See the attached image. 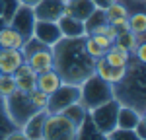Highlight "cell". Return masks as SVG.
<instances>
[{"label": "cell", "mask_w": 146, "mask_h": 140, "mask_svg": "<svg viewBox=\"0 0 146 140\" xmlns=\"http://www.w3.org/2000/svg\"><path fill=\"white\" fill-rule=\"evenodd\" d=\"M53 49V70L60 76L64 84L80 86L90 78L96 68V58H92L84 49V37L68 39L62 37Z\"/></svg>", "instance_id": "obj_1"}, {"label": "cell", "mask_w": 146, "mask_h": 140, "mask_svg": "<svg viewBox=\"0 0 146 140\" xmlns=\"http://www.w3.org/2000/svg\"><path fill=\"white\" fill-rule=\"evenodd\" d=\"M113 99L119 105L135 107L146 115V64L131 57L127 72L117 84H113Z\"/></svg>", "instance_id": "obj_2"}, {"label": "cell", "mask_w": 146, "mask_h": 140, "mask_svg": "<svg viewBox=\"0 0 146 140\" xmlns=\"http://www.w3.org/2000/svg\"><path fill=\"white\" fill-rule=\"evenodd\" d=\"M111 99H113V84L101 80L100 76L92 74L90 78H86L80 84V101L78 103L86 111H92V109L107 103Z\"/></svg>", "instance_id": "obj_3"}, {"label": "cell", "mask_w": 146, "mask_h": 140, "mask_svg": "<svg viewBox=\"0 0 146 140\" xmlns=\"http://www.w3.org/2000/svg\"><path fill=\"white\" fill-rule=\"evenodd\" d=\"M78 127L62 113H47L43 140H74Z\"/></svg>", "instance_id": "obj_4"}, {"label": "cell", "mask_w": 146, "mask_h": 140, "mask_svg": "<svg viewBox=\"0 0 146 140\" xmlns=\"http://www.w3.org/2000/svg\"><path fill=\"white\" fill-rule=\"evenodd\" d=\"M4 105H6V113L10 117V121L18 128H22L23 123L33 115V113H37L33 103L29 101V95L20 92V90H16L10 97H6L4 99Z\"/></svg>", "instance_id": "obj_5"}, {"label": "cell", "mask_w": 146, "mask_h": 140, "mask_svg": "<svg viewBox=\"0 0 146 140\" xmlns=\"http://www.w3.org/2000/svg\"><path fill=\"white\" fill-rule=\"evenodd\" d=\"M119 107H121L119 101L111 99V101L88 111L90 121L94 123V127L98 128L101 134H109L113 128H117V111H119Z\"/></svg>", "instance_id": "obj_6"}, {"label": "cell", "mask_w": 146, "mask_h": 140, "mask_svg": "<svg viewBox=\"0 0 146 140\" xmlns=\"http://www.w3.org/2000/svg\"><path fill=\"white\" fill-rule=\"evenodd\" d=\"M80 101V86L74 84H60L55 92L49 95V103H47V113H62L66 107L72 103Z\"/></svg>", "instance_id": "obj_7"}, {"label": "cell", "mask_w": 146, "mask_h": 140, "mask_svg": "<svg viewBox=\"0 0 146 140\" xmlns=\"http://www.w3.org/2000/svg\"><path fill=\"white\" fill-rule=\"evenodd\" d=\"M10 25L22 35L23 39L27 41L31 35H33V25H35V16H33V8L29 6H18V10L14 12L10 20Z\"/></svg>", "instance_id": "obj_8"}, {"label": "cell", "mask_w": 146, "mask_h": 140, "mask_svg": "<svg viewBox=\"0 0 146 140\" xmlns=\"http://www.w3.org/2000/svg\"><path fill=\"white\" fill-rule=\"evenodd\" d=\"M64 0H39L33 6V16L43 22H58V18L64 16Z\"/></svg>", "instance_id": "obj_9"}, {"label": "cell", "mask_w": 146, "mask_h": 140, "mask_svg": "<svg viewBox=\"0 0 146 140\" xmlns=\"http://www.w3.org/2000/svg\"><path fill=\"white\" fill-rule=\"evenodd\" d=\"M33 37L39 39V41H41L43 45H47V47H53L55 43H58V41L62 39L56 22H43V20H35Z\"/></svg>", "instance_id": "obj_10"}, {"label": "cell", "mask_w": 146, "mask_h": 140, "mask_svg": "<svg viewBox=\"0 0 146 140\" xmlns=\"http://www.w3.org/2000/svg\"><path fill=\"white\" fill-rule=\"evenodd\" d=\"M22 49H0V74H14L22 66Z\"/></svg>", "instance_id": "obj_11"}, {"label": "cell", "mask_w": 146, "mask_h": 140, "mask_svg": "<svg viewBox=\"0 0 146 140\" xmlns=\"http://www.w3.org/2000/svg\"><path fill=\"white\" fill-rule=\"evenodd\" d=\"M35 78H37V72H35L27 62H22V66L14 72L16 88L23 93H29V92L35 90Z\"/></svg>", "instance_id": "obj_12"}, {"label": "cell", "mask_w": 146, "mask_h": 140, "mask_svg": "<svg viewBox=\"0 0 146 140\" xmlns=\"http://www.w3.org/2000/svg\"><path fill=\"white\" fill-rule=\"evenodd\" d=\"M58 29H60V35L62 37H68V39H76V37H84L86 35V27H84V22H80L76 18H72V16H60L58 18Z\"/></svg>", "instance_id": "obj_13"}, {"label": "cell", "mask_w": 146, "mask_h": 140, "mask_svg": "<svg viewBox=\"0 0 146 140\" xmlns=\"http://www.w3.org/2000/svg\"><path fill=\"white\" fill-rule=\"evenodd\" d=\"M45 119H47V111H37L29 117L25 123L22 125V132L27 136L29 140H39L43 138V127H45Z\"/></svg>", "instance_id": "obj_14"}, {"label": "cell", "mask_w": 146, "mask_h": 140, "mask_svg": "<svg viewBox=\"0 0 146 140\" xmlns=\"http://www.w3.org/2000/svg\"><path fill=\"white\" fill-rule=\"evenodd\" d=\"M25 62H27L37 74L53 68V49H51V47H43V49L35 51V53H31L29 57L25 58Z\"/></svg>", "instance_id": "obj_15"}, {"label": "cell", "mask_w": 146, "mask_h": 140, "mask_svg": "<svg viewBox=\"0 0 146 140\" xmlns=\"http://www.w3.org/2000/svg\"><path fill=\"white\" fill-rule=\"evenodd\" d=\"M131 53H129V49H125L123 45H119V43H113L105 53H103V60L107 62V64H111L115 68H125L127 64H129V60H131Z\"/></svg>", "instance_id": "obj_16"}, {"label": "cell", "mask_w": 146, "mask_h": 140, "mask_svg": "<svg viewBox=\"0 0 146 140\" xmlns=\"http://www.w3.org/2000/svg\"><path fill=\"white\" fill-rule=\"evenodd\" d=\"M125 72H127V66H125V68H115V66H111V64H107V62L103 60V57L96 58V68H94V74H96V76H100L101 80L109 82V84H117V82L125 76Z\"/></svg>", "instance_id": "obj_17"}, {"label": "cell", "mask_w": 146, "mask_h": 140, "mask_svg": "<svg viewBox=\"0 0 146 140\" xmlns=\"http://www.w3.org/2000/svg\"><path fill=\"white\" fill-rule=\"evenodd\" d=\"M60 84H62V80H60V76H58L53 68L45 70V72H39L37 78H35V88H37L39 92L47 93V95H51Z\"/></svg>", "instance_id": "obj_18"}, {"label": "cell", "mask_w": 146, "mask_h": 140, "mask_svg": "<svg viewBox=\"0 0 146 140\" xmlns=\"http://www.w3.org/2000/svg\"><path fill=\"white\" fill-rule=\"evenodd\" d=\"M144 117H146L144 113L136 111L135 107L121 105L119 111H117V128H129V130H133V128L138 125V121L144 119Z\"/></svg>", "instance_id": "obj_19"}, {"label": "cell", "mask_w": 146, "mask_h": 140, "mask_svg": "<svg viewBox=\"0 0 146 140\" xmlns=\"http://www.w3.org/2000/svg\"><path fill=\"white\" fill-rule=\"evenodd\" d=\"M94 10H96V6L92 0H68L66 6H64V14L76 18L80 22H84Z\"/></svg>", "instance_id": "obj_20"}, {"label": "cell", "mask_w": 146, "mask_h": 140, "mask_svg": "<svg viewBox=\"0 0 146 140\" xmlns=\"http://www.w3.org/2000/svg\"><path fill=\"white\" fill-rule=\"evenodd\" d=\"M23 41H25V39L12 27L10 23H6V25L0 29V47H2V49H22Z\"/></svg>", "instance_id": "obj_21"}, {"label": "cell", "mask_w": 146, "mask_h": 140, "mask_svg": "<svg viewBox=\"0 0 146 140\" xmlns=\"http://www.w3.org/2000/svg\"><path fill=\"white\" fill-rule=\"evenodd\" d=\"M74 140H107V138H105V134H101L100 130L94 127L90 117H86V121H84L78 127V130H76V138Z\"/></svg>", "instance_id": "obj_22"}, {"label": "cell", "mask_w": 146, "mask_h": 140, "mask_svg": "<svg viewBox=\"0 0 146 140\" xmlns=\"http://www.w3.org/2000/svg\"><path fill=\"white\" fill-rule=\"evenodd\" d=\"M62 115L68 117V119H70V121L76 125V127H80V125L86 121V117H88V111H86V109H84V107H82L80 103H72L70 107H66V109L62 111Z\"/></svg>", "instance_id": "obj_23"}, {"label": "cell", "mask_w": 146, "mask_h": 140, "mask_svg": "<svg viewBox=\"0 0 146 140\" xmlns=\"http://www.w3.org/2000/svg\"><path fill=\"white\" fill-rule=\"evenodd\" d=\"M14 128H18L14 123L10 121V117L6 113V105H4V99L0 97V140L6 138V134L12 132Z\"/></svg>", "instance_id": "obj_24"}, {"label": "cell", "mask_w": 146, "mask_h": 140, "mask_svg": "<svg viewBox=\"0 0 146 140\" xmlns=\"http://www.w3.org/2000/svg\"><path fill=\"white\" fill-rule=\"evenodd\" d=\"M129 31H133V33H146V16H144V12L129 14Z\"/></svg>", "instance_id": "obj_25"}, {"label": "cell", "mask_w": 146, "mask_h": 140, "mask_svg": "<svg viewBox=\"0 0 146 140\" xmlns=\"http://www.w3.org/2000/svg\"><path fill=\"white\" fill-rule=\"evenodd\" d=\"M16 90H18V88H16L14 74H0V97L6 99V97H10Z\"/></svg>", "instance_id": "obj_26"}, {"label": "cell", "mask_w": 146, "mask_h": 140, "mask_svg": "<svg viewBox=\"0 0 146 140\" xmlns=\"http://www.w3.org/2000/svg\"><path fill=\"white\" fill-rule=\"evenodd\" d=\"M115 43H119V45H123L125 49H129V53L133 55V51L136 49V35L133 31H119L117 33V39H115Z\"/></svg>", "instance_id": "obj_27"}, {"label": "cell", "mask_w": 146, "mask_h": 140, "mask_svg": "<svg viewBox=\"0 0 146 140\" xmlns=\"http://www.w3.org/2000/svg\"><path fill=\"white\" fill-rule=\"evenodd\" d=\"M107 140H142L135 130H129V128H113L109 134H105Z\"/></svg>", "instance_id": "obj_28"}, {"label": "cell", "mask_w": 146, "mask_h": 140, "mask_svg": "<svg viewBox=\"0 0 146 140\" xmlns=\"http://www.w3.org/2000/svg\"><path fill=\"white\" fill-rule=\"evenodd\" d=\"M27 95H29V101L33 103V107L37 111H47V103H49V95H47V93L39 92V90L35 88L33 92H29Z\"/></svg>", "instance_id": "obj_29"}, {"label": "cell", "mask_w": 146, "mask_h": 140, "mask_svg": "<svg viewBox=\"0 0 146 140\" xmlns=\"http://www.w3.org/2000/svg\"><path fill=\"white\" fill-rule=\"evenodd\" d=\"M105 18H107V22L117 20V18H129V10L125 8L123 4H119V2L115 0L109 8H105Z\"/></svg>", "instance_id": "obj_30"}, {"label": "cell", "mask_w": 146, "mask_h": 140, "mask_svg": "<svg viewBox=\"0 0 146 140\" xmlns=\"http://www.w3.org/2000/svg\"><path fill=\"white\" fill-rule=\"evenodd\" d=\"M84 49H86V53H88L92 58H100V57H103V53H105L92 35H84Z\"/></svg>", "instance_id": "obj_31"}, {"label": "cell", "mask_w": 146, "mask_h": 140, "mask_svg": "<svg viewBox=\"0 0 146 140\" xmlns=\"http://www.w3.org/2000/svg\"><path fill=\"white\" fill-rule=\"evenodd\" d=\"M18 6H20L18 0H4V2H2V14H0V16H2V20L6 23H10L14 12L18 10Z\"/></svg>", "instance_id": "obj_32"}, {"label": "cell", "mask_w": 146, "mask_h": 140, "mask_svg": "<svg viewBox=\"0 0 146 140\" xmlns=\"http://www.w3.org/2000/svg\"><path fill=\"white\" fill-rule=\"evenodd\" d=\"M119 4H123L125 8L129 10V14L135 12H144V0H117Z\"/></svg>", "instance_id": "obj_33"}, {"label": "cell", "mask_w": 146, "mask_h": 140, "mask_svg": "<svg viewBox=\"0 0 146 140\" xmlns=\"http://www.w3.org/2000/svg\"><path fill=\"white\" fill-rule=\"evenodd\" d=\"M133 57L138 60V62H144L146 64V43H138L136 49L133 51Z\"/></svg>", "instance_id": "obj_34"}, {"label": "cell", "mask_w": 146, "mask_h": 140, "mask_svg": "<svg viewBox=\"0 0 146 140\" xmlns=\"http://www.w3.org/2000/svg\"><path fill=\"white\" fill-rule=\"evenodd\" d=\"M4 140H29V138L22 132V128H14L12 132L6 134V138H4Z\"/></svg>", "instance_id": "obj_35"}, {"label": "cell", "mask_w": 146, "mask_h": 140, "mask_svg": "<svg viewBox=\"0 0 146 140\" xmlns=\"http://www.w3.org/2000/svg\"><path fill=\"white\" fill-rule=\"evenodd\" d=\"M92 37H94V39L98 41V45H100L103 51H107V49L113 45V41H111V39H107L105 35H92Z\"/></svg>", "instance_id": "obj_36"}, {"label": "cell", "mask_w": 146, "mask_h": 140, "mask_svg": "<svg viewBox=\"0 0 146 140\" xmlns=\"http://www.w3.org/2000/svg\"><path fill=\"white\" fill-rule=\"evenodd\" d=\"M133 130H135V132H136V134H138V136H140L142 140H146V117L138 121V125H136Z\"/></svg>", "instance_id": "obj_37"}, {"label": "cell", "mask_w": 146, "mask_h": 140, "mask_svg": "<svg viewBox=\"0 0 146 140\" xmlns=\"http://www.w3.org/2000/svg\"><path fill=\"white\" fill-rule=\"evenodd\" d=\"M92 2H94V6H96V8L105 10V8H109V6H111L115 0H92Z\"/></svg>", "instance_id": "obj_38"}, {"label": "cell", "mask_w": 146, "mask_h": 140, "mask_svg": "<svg viewBox=\"0 0 146 140\" xmlns=\"http://www.w3.org/2000/svg\"><path fill=\"white\" fill-rule=\"evenodd\" d=\"M18 2H20L22 6H29V8H33V6L37 4V2H39V0H18Z\"/></svg>", "instance_id": "obj_39"}, {"label": "cell", "mask_w": 146, "mask_h": 140, "mask_svg": "<svg viewBox=\"0 0 146 140\" xmlns=\"http://www.w3.org/2000/svg\"><path fill=\"white\" fill-rule=\"evenodd\" d=\"M4 25H6V22H4V20H2V16H0V29H2Z\"/></svg>", "instance_id": "obj_40"}, {"label": "cell", "mask_w": 146, "mask_h": 140, "mask_svg": "<svg viewBox=\"0 0 146 140\" xmlns=\"http://www.w3.org/2000/svg\"><path fill=\"white\" fill-rule=\"evenodd\" d=\"M2 2H4V0H0V14H2Z\"/></svg>", "instance_id": "obj_41"}, {"label": "cell", "mask_w": 146, "mask_h": 140, "mask_svg": "<svg viewBox=\"0 0 146 140\" xmlns=\"http://www.w3.org/2000/svg\"><path fill=\"white\" fill-rule=\"evenodd\" d=\"M64 2H68V0H64Z\"/></svg>", "instance_id": "obj_42"}, {"label": "cell", "mask_w": 146, "mask_h": 140, "mask_svg": "<svg viewBox=\"0 0 146 140\" xmlns=\"http://www.w3.org/2000/svg\"><path fill=\"white\" fill-rule=\"evenodd\" d=\"M39 140H43V138H39Z\"/></svg>", "instance_id": "obj_43"}, {"label": "cell", "mask_w": 146, "mask_h": 140, "mask_svg": "<svg viewBox=\"0 0 146 140\" xmlns=\"http://www.w3.org/2000/svg\"><path fill=\"white\" fill-rule=\"evenodd\" d=\"M0 49H2V47H0Z\"/></svg>", "instance_id": "obj_44"}]
</instances>
